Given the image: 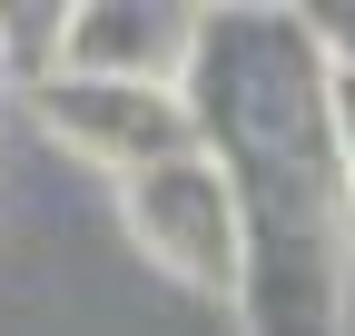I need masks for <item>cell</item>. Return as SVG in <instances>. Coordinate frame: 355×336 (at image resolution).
Returning a JSON list of instances; mask_svg holds the SVG:
<instances>
[{"mask_svg": "<svg viewBox=\"0 0 355 336\" xmlns=\"http://www.w3.org/2000/svg\"><path fill=\"white\" fill-rule=\"evenodd\" d=\"M178 99L198 119V158L237 198L247 336H345L355 178L336 149V69L306 10H198Z\"/></svg>", "mask_w": 355, "mask_h": 336, "instance_id": "1", "label": "cell"}, {"mask_svg": "<svg viewBox=\"0 0 355 336\" xmlns=\"http://www.w3.org/2000/svg\"><path fill=\"white\" fill-rule=\"evenodd\" d=\"M40 129H50L60 149H79L89 168H109V178H139V168L158 158H188L198 149V119L178 90H128V79H40L30 90Z\"/></svg>", "mask_w": 355, "mask_h": 336, "instance_id": "2", "label": "cell"}, {"mask_svg": "<svg viewBox=\"0 0 355 336\" xmlns=\"http://www.w3.org/2000/svg\"><path fill=\"white\" fill-rule=\"evenodd\" d=\"M119 208H128V237H139L168 277L227 287V297H237V198H227V178H217L198 149L139 168V178H119Z\"/></svg>", "mask_w": 355, "mask_h": 336, "instance_id": "3", "label": "cell"}, {"mask_svg": "<svg viewBox=\"0 0 355 336\" xmlns=\"http://www.w3.org/2000/svg\"><path fill=\"white\" fill-rule=\"evenodd\" d=\"M188 60H198V10H178V0H69V40H60L69 79L178 90Z\"/></svg>", "mask_w": 355, "mask_h": 336, "instance_id": "4", "label": "cell"}, {"mask_svg": "<svg viewBox=\"0 0 355 336\" xmlns=\"http://www.w3.org/2000/svg\"><path fill=\"white\" fill-rule=\"evenodd\" d=\"M60 40H69V0H0V69L10 79H60Z\"/></svg>", "mask_w": 355, "mask_h": 336, "instance_id": "5", "label": "cell"}, {"mask_svg": "<svg viewBox=\"0 0 355 336\" xmlns=\"http://www.w3.org/2000/svg\"><path fill=\"white\" fill-rule=\"evenodd\" d=\"M306 30H316L326 69H355V0H316V10H306Z\"/></svg>", "mask_w": 355, "mask_h": 336, "instance_id": "6", "label": "cell"}, {"mask_svg": "<svg viewBox=\"0 0 355 336\" xmlns=\"http://www.w3.org/2000/svg\"><path fill=\"white\" fill-rule=\"evenodd\" d=\"M336 149H345V178H355V69H336Z\"/></svg>", "mask_w": 355, "mask_h": 336, "instance_id": "7", "label": "cell"}]
</instances>
